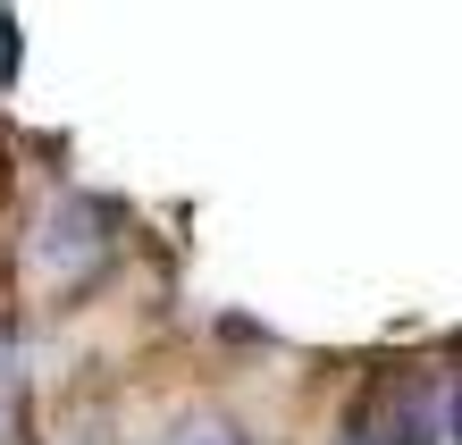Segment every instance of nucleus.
<instances>
[{
    "mask_svg": "<svg viewBox=\"0 0 462 445\" xmlns=\"http://www.w3.org/2000/svg\"><path fill=\"white\" fill-rule=\"evenodd\" d=\"M160 445H253V437H244L236 421H185V429H169Z\"/></svg>",
    "mask_w": 462,
    "mask_h": 445,
    "instance_id": "1",
    "label": "nucleus"
},
{
    "mask_svg": "<svg viewBox=\"0 0 462 445\" xmlns=\"http://www.w3.org/2000/svg\"><path fill=\"white\" fill-rule=\"evenodd\" d=\"M17 429V361H9V337H0V445Z\"/></svg>",
    "mask_w": 462,
    "mask_h": 445,
    "instance_id": "2",
    "label": "nucleus"
},
{
    "mask_svg": "<svg viewBox=\"0 0 462 445\" xmlns=\"http://www.w3.org/2000/svg\"><path fill=\"white\" fill-rule=\"evenodd\" d=\"M17 60H25V34H17V17L0 9V85H9V76H17Z\"/></svg>",
    "mask_w": 462,
    "mask_h": 445,
    "instance_id": "3",
    "label": "nucleus"
}]
</instances>
